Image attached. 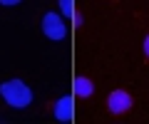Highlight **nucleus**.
<instances>
[{"label":"nucleus","mask_w":149,"mask_h":124,"mask_svg":"<svg viewBox=\"0 0 149 124\" xmlns=\"http://www.w3.org/2000/svg\"><path fill=\"white\" fill-rule=\"evenodd\" d=\"M22 0H0V5L3 8H15V5H20Z\"/></svg>","instance_id":"6e6552de"},{"label":"nucleus","mask_w":149,"mask_h":124,"mask_svg":"<svg viewBox=\"0 0 149 124\" xmlns=\"http://www.w3.org/2000/svg\"><path fill=\"white\" fill-rule=\"evenodd\" d=\"M72 12H74V0H60V15L72 17Z\"/></svg>","instance_id":"423d86ee"},{"label":"nucleus","mask_w":149,"mask_h":124,"mask_svg":"<svg viewBox=\"0 0 149 124\" xmlns=\"http://www.w3.org/2000/svg\"><path fill=\"white\" fill-rule=\"evenodd\" d=\"M142 50H144V57H147V62H149V33H147V37H144V42H142Z\"/></svg>","instance_id":"1a4fd4ad"},{"label":"nucleus","mask_w":149,"mask_h":124,"mask_svg":"<svg viewBox=\"0 0 149 124\" xmlns=\"http://www.w3.org/2000/svg\"><path fill=\"white\" fill-rule=\"evenodd\" d=\"M70 20H72V25H74V30H80V27L85 25V17H82V12L77 10V8H74V12H72V17H70Z\"/></svg>","instance_id":"0eeeda50"},{"label":"nucleus","mask_w":149,"mask_h":124,"mask_svg":"<svg viewBox=\"0 0 149 124\" xmlns=\"http://www.w3.org/2000/svg\"><path fill=\"white\" fill-rule=\"evenodd\" d=\"M72 94L77 99H90L95 94V82L90 77H85V75H77L72 80Z\"/></svg>","instance_id":"39448f33"},{"label":"nucleus","mask_w":149,"mask_h":124,"mask_svg":"<svg viewBox=\"0 0 149 124\" xmlns=\"http://www.w3.org/2000/svg\"><path fill=\"white\" fill-rule=\"evenodd\" d=\"M0 97H3V102H5L8 107L25 109V107L32 104L35 94H32V89L20 80V77H13V80H5L3 85H0Z\"/></svg>","instance_id":"f257e3e1"},{"label":"nucleus","mask_w":149,"mask_h":124,"mask_svg":"<svg viewBox=\"0 0 149 124\" xmlns=\"http://www.w3.org/2000/svg\"><path fill=\"white\" fill-rule=\"evenodd\" d=\"M107 112L109 114H114V117H122V114H127L129 109L134 107V97L129 94L127 89H112L109 94H107Z\"/></svg>","instance_id":"7ed1b4c3"},{"label":"nucleus","mask_w":149,"mask_h":124,"mask_svg":"<svg viewBox=\"0 0 149 124\" xmlns=\"http://www.w3.org/2000/svg\"><path fill=\"white\" fill-rule=\"evenodd\" d=\"M52 114H55V119L62 122V124L72 122L74 119V94H62V97L52 104Z\"/></svg>","instance_id":"20e7f679"},{"label":"nucleus","mask_w":149,"mask_h":124,"mask_svg":"<svg viewBox=\"0 0 149 124\" xmlns=\"http://www.w3.org/2000/svg\"><path fill=\"white\" fill-rule=\"evenodd\" d=\"M40 27H42V35L47 40H52V42H60V40L67 37V25H65L62 15L55 12V10H50V12H45V15H42Z\"/></svg>","instance_id":"f03ea898"}]
</instances>
